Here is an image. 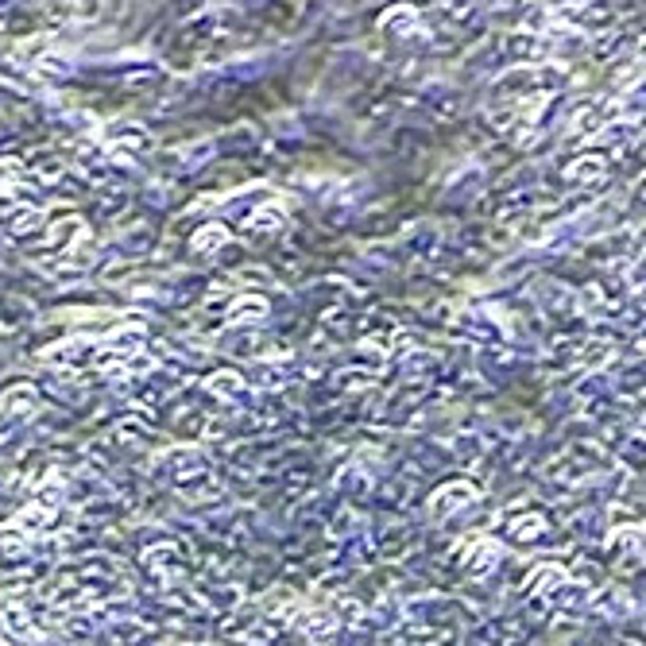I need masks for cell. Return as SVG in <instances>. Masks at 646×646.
<instances>
[]
</instances>
